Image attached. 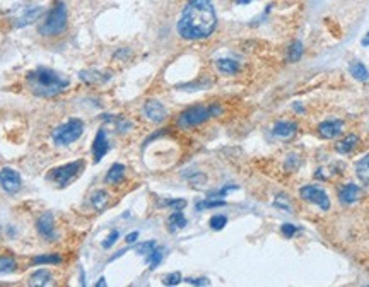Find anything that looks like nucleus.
<instances>
[{
	"label": "nucleus",
	"instance_id": "aec40b11",
	"mask_svg": "<svg viewBox=\"0 0 369 287\" xmlns=\"http://www.w3.org/2000/svg\"><path fill=\"white\" fill-rule=\"evenodd\" d=\"M215 65H217V69L222 73H228V75H233V73L240 71V64L236 60H231V58H219L215 62Z\"/></svg>",
	"mask_w": 369,
	"mask_h": 287
},
{
	"label": "nucleus",
	"instance_id": "c9c22d12",
	"mask_svg": "<svg viewBox=\"0 0 369 287\" xmlns=\"http://www.w3.org/2000/svg\"><path fill=\"white\" fill-rule=\"evenodd\" d=\"M296 231H298V227H296L294 224H282V234L286 236V238H292V236L296 234Z\"/></svg>",
	"mask_w": 369,
	"mask_h": 287
},
{
	"label": "nucleus",
	"instance_id": "72a5a7b5",
	"mask_svg": "<svg viewBox=\"0 0 369 287\" xmlns=\"http://www.w3.org/2000/svg\"><path fill=\"white\" fill-rule=\"evenodd\" d=\"M168 207H173L175 211H183L184 207H186V200L183 199H175V200H168L166 202Z\"/></svg>",
	"mask_w": 369,
	"mask_h": 287
},
{
	"label": "nucleus",
	"instance_id": "b1692460",
	"mask_svg": "<svg viewBox=\"0 0 369 287\" xmlns=\"http://www.w3.org/2000/svg\"><path fill=\"white\" fill-rule=\"evenodd\" d=\"M33 265H60L62 257L59 255H40V257L33 258Z\"/></svg>",
	"mask_w": 369,
	"mask_h": 287
},
{
	"label": "nucleus",
	"instance_id": "5701e85b",
	"mask_svg": "<svg viewBox=\"0 0 369 287\" xmlns=\"http://www.w3.org/2000/svg\"><path fill=\"white\" fill-rule=\"evenodd\" d=\"M351 75H352L356 80H361V82H366V80L369 79L368 69L364 67V65L361 64V62H354V64L351 65Z\"/></svg>",
	"mask_w": 369,
	"mask_h": 287
},
{
	"label": "nucleus",
	"instance_id": "58836bf2",
	"mask_svg": "<svg viewBox=\"0 0 369 287\" xmlns=\"http://www.w3.org/2000/svg\"><path fill=\"white\" fill-rule=\"evenodd\" d=\"M137 238H138V232H137V231H133V232H130V234L126 236L125 241L128 243V244H132V243H135V241H137Z\"/></svg>",
	"mask_w": 369,
	"mask_h": 287
},
{
	"label": "nucleus",
	"instance_id": "6e6552de",
	"mask_svg": "<svg viewBox=\"0 0 369 287\" xmlns=\"http://www.w3.org/2000/svg\"><path fill=\"white\" fill-rule=\"evenodd\" d=\"M142 113L147 120H151L152 123H161L168 118V110L164 108L163 103L156 99H147L142 108Z\"/></svg>",
	"mask_w": 369,
	"mask_h": 287
},
{
	"label": "nucleus",
	"instance_id": "dca6fc26",
	"mask_svg": "<svg viewBox=\"0 0 369 287\" xmlns=\"http://www.w3.org/2000/svg\"><path fill=\"white\" fill-rule=\"evenodd\" d=\"M53 284V275L48 270H36L29 277V286H52Z\"/></svg>",
	"mask_w": 369,
	"mask_h": 287
},
{
	"label": "nucleus",
	"instance_id": "a211bd4d",
	"mask_svg": "<svg viewBox=\"0 0 369 287\" xmlns=\"http://www.w3.org/2000/svg\"><path fill=\"white\" fill-rule=\"evenodd\" d=\"M356 174L363 185H369V154L359 159L356 164Z\"/></svg>",
	"mask_w": 369,
	"mask_h": 287
},
{
	"label": "nucleus",
	"instance_id": "f03ea898",
	"mask_svg": "<svg viewBox=\"0 0 369 287\" xmlns=\"http://www.w3.org/2000/svg\"><path fill=\"white\" fill-rule=\"evenodd\" d=\"M26 84H28V89L34 96L55 98V96L62 94L68 87L70 80L67 77L60 75L59 72L52 71V69L38 67L36 71L29 72L26 75Z\"/></svg>",
	"mask_w": 369,
	"mask_h": 287
},
{
	"label": "nucleus",
	"instance_id": "6ab92c4d",
	"mask_svg": "<svg viewBox=\"0 0 369 287\" xmlns=\"http://www.w3.org/2000/svg\"><path fill=\"white\" fill-rule=\"evenodd\" d=\"M123 176H125V166L120 164V162H115L113 166L110 168V171L106 173V183H120L123 180Z\"/></svg>",
	"mask_w": 369,
	"mask_h": 287
},
{
	"label": "nucleus",
	"instance_id": "2eb2a0df",
	"mask_svg": "<svg viewBox=\"0 0 369 287\" xmlns=\"http://www.w3.org/2000/svg\"><path fill=\"white\" fill-rule=\"evenodd\" d=\"M274 135H279V137H292V135L298 132V125L294 122H277L274 125Z\"/></svg>",
	"mask_w": 369,
	"mask_h": 287
},
{
	"label": "nucleus",
	"instance_id": "f704fd0d",
	"mask_svg": "<svg viewBox=\"0 0 369 287\" xmlns=\"http://www.w3.org/2000/svg\"><path fill=\"white\" fill-rule=\"evenodd\" d=\"M231 190H238L236 185H228V187H224L222 190H217V192H210L209 197L212 199V197H226V193L231 192Z\"/></svg>",
	"mask_w": 369,
	"mask_h": 287
},
{
	"label": "nucleus",
	"instance_id": "0eeeda50",
	"mask_svg": "<svg viewBox=\"0 0 369 287\" xmlns=\"http://www.w3.org/2000/svg\"><path fill=\"white\" fill-rule=\"evenodd\" d=\"M299 195H301V199H305L306 202H309V204H314L318 205L323 211H328L330 209V199L328 195H326V192L320 187H316V185H308V187L301 188V192H299Z\"/></svg>",
	"mask_w": 369,
	"mask_h": 287
},
{
	"label": "nucleus",
	"instance_id": "4c0bfd02",
	"mask_svg": "<svg viewBox=\"0 0 369 287\" xmlns=\"http://www.w3.org/2000/svg\"><path fill=\"white\" fill-rule=\"evenodd\" d=\"M186 284H191V286H209V281H207V279H186Z\"/></svg>",
	"mask_w": 369,
	"mask_h": 287
},
{
	"label": "nucleus",
	"instance_id": "9d476101",
	"mask_svg": "<svg viewBox=\"0 0 369 287\" xmlns=\"http://www.w3.org/2000/svg\"><path fill=\"white\" fill-rule=\"evenodd\" d=\"M36 229L40 232L41 238H45L46 241H55V239L59 238L57 229H55V217H53L52 212H45V214L38 219Z\"/></svg>",
	"mask_w": 369,
	"mask_h": 287
},
{
	"label": "nucleus",
	"instance_id": "393cba45",
	"mask_svg": "<svg viewBox=\"0 0 369 287\" xmlns=\"http://www.w3.org/2000/svg\"><path fill=\"white\" fill-rule=\"evenodd\" d=\"M15 267H17V263H15L14 257H10V255H3V257H0V275L14 272Z\"/></svg>",
	"mask_w": 369,
	"mask_h": 287
},
{
	"label": "nucleus",
	"instance_id": "a19ab883",
	"mask_svg": "<svg viewBox=\"0 0 369 287\" xmlns=\"http://www.w3.org/2000/svg\"><path fill=\"white\" fill-rule=\"evenodd\" d=\"M96 286H98V287H103V286H106V281H105V279H99V282H98V284H96Z\"/></svg>",
	"mask_w": 369,
	"mask_h": 287
},
{
	"label": "nucleus",
	"instance_id": "20e7f679",
	"mask_svg": "<svg viewBox=\"0 0 369 287\" xmlns=\"http://www.w3.org/2000/svg\"><path fill=\"white\" fill-rule=\"evenodd\" d=\"M67 28V7L63 2H55V5L52 7V10L46 15L43 24L38 28L40 34L43 36H57V34L63 33Z\"/></svg>",
	"mask_w": 369,
	"mask_h": 287
},
{
	"label": "nucleus",
	"instance_id": "f8f14e48",
	"mask_svg": "<svg viewBox=\"0 0 369 287\" xmlns=\"http://www.w3.org/2000/svg\"><path fill=\"white\" fill-rule=\"evenodd\" d=\"M344 132V122L342 120H326L318 125V134L323 139H335Z\"/></svg>",
	"mask_w": 369,
	"mask_h": 287
},
{
	"label": "nucleus",
	"instance_id": "7c9ffc66",
	"mask_svg": "<svg viewBox=\"0 0 369 287\" xmlns=\"http://www.w3.org/2000/svg\"><path fill=\"white\" fill-rule=\"evenodd\" d=\"M154 248H156V241H145V243L138 244V246L135 248V251L138 255H145V257H147L149 253H152Z\"/></svg>",
	"mask_w": 369,
	"mask_h": 287
},
{
	"label": "nucleus",
	"instance_id": "7ed1b4c3",
	"mask_svg": "<svg viewBox=\"0 0 369 287\" xmlns=\"http://www.w3.org/2000/svg\"><path fill=\"white\" fill-rule=\"evenodd\" d=\"M222 110L217 104H210V106H203V104H197V106H191L188 110H184L182 115L178 116L176 123L182 129H193V127L202 125L203 122L210 120L212 116L221 115Z\"/></svg>",
	"mask_w": 369,
	"mask_h": 287
},
{
	"label": "nucleus",
	"instance_id": "79ce46f5",
	"mask_svg": "<svg viewBox=\"0 0 369 287\" xmlns=\"http://www.w3.org/2000/svg\"><path fill=\"white\" fill-rule=\"evenodd\" d=\"M363 45H364V46H368V45H369V33H368V36L363 40Z\"/></svg>",
	"mask_w": 369,
	"mask_h": 287
},
{
	"label": "nucleus",
	"instance_id": "473e14b6",
	"mask_svg": "<svg viewBox=\"0 0 369 287\" xmlns=\"http://www.w3.org/2000/svg\"><path fill=\"white\" fill-rule=\"evenodd\" d=\"M118 238H120V232H118V231H111L110 236H108L105 241H103V248H106V250H108V248H111L115 243H117Z\"/></svg>",
	"mask_w": 369,
	"mask_h": 287
},
{
	"label": "nucleus",
	"instance_id": "c756f323",
	"mask_svg": "<svg viewBox=\"0 0 369 287\" xmlns=\"http://www.w3.org/2000/svg\"><path fill=\"white\" fill-rule=\"evenodd\" d=\"M274 205L277 209H284V211H287V212H292V205H291L289 199H287L286 195H282V193H280V195H277Z\"/></svg>",
	"mask_w": 369,
	"mask_h": 287
},
{
	"label": "nucleus",
	"instance_id": "e433bc0d",
	"mask_svg": "<svg viewBox=\"0 0 369 287\" xmlns=\"http://www.w3.org/2000/svg\"><path fill=\"white\" fill-rule=\"evenodd\" d=\"M205 180H207L205 174L197 173L195 176H191V178H190V183H191V185H195V187H198V185H203V183H205Z\"/></svg>",
	"mask_w": 369,
	"mask_h": 287
},
{
	"label": "nucleus",
	"instance_id": "ea45409f",
	"mask_svg": "<svg viewBox=\"0 0 369 287\" xmlns=\"http://www.w3.org/2000/svg\"><path fill=\"white\" fill-rule=\"evenodd\" d=\"M249 2H253V0H236L238 5H245V3H249Z\"/></svg>",
	"mask_w": 369,
	"mask_h": 287
},
{
	"label": "nucleus",
	"instance_id": "4468645a",
	"mask_svg": "<svg viewBox=\"0 0 369 287\" xmlns=\"http://www.w3.org/2000/svg\"><path fill=\"white\" fill-rule=\"evenodd\" d=\"M357 144H359V137L351 134V135H347L345 139H342V141H338L335 144V150L338 154H349V152H352V150L356 149Z\"/></svg>",
	"mask_w": 369,
	"mask_h": 287
},
{
	"label": "nucleus",
	"instance_id": "9b49d317",
	"mask_svg": "<svg viewBox=\"0 0 369 287\" xmlns=\"http://www.w3.org/2000/svg\"><path fill=\"white\" fill-rule=\"evenodd\" d=\"M92 157H94V162H99L105 154L110 150V144H108V137H106V132L105 129H99L98 134H96L94 141H92Z\"/></svg>",
	"mask_w": 369,
	"mask_h": 287
},
{
	"label": "nucleus",
	"instance_id": "ddd939ff",
	"mask_svg": "<svg viewBox=\"0 0 369 287\" xmlns=\"http://www.w3.org/2000/svg\"><path fill=\"white\" fill-rule=\"evenodd\" d=\"M338 199H340V202L344 205L356 204V202L361 199V188L354 183L345 185V187L340 188V192H338Z\"/></svg>",
	"mask_w": 369,
	"mask_h": 287
},
{
	"label": "nucleus",
	"instance_id": "f3484780",
	"mask_svg": "<svg viewBox=\"0 0 369 287\" xmlns=\"http://www.w3.org/2000/svg\"><path fill=\"white\" fill-rule=\"evenodd\" d=\"M186 226V217L183 215L182 211H175L168 217V229L171 232H176Z\"/></svg>",
	"mask_w": 369,
	"mask_h": 287
},
{
	"label": "nucleus",
	"instance_id": "bb28decb",
	"mask_svg": "<svg viewBox=\"0 0 369 287\" xmlns=\"http://www.w3.org/2000/svg\"><path fill=\"white\" fill-rule=\"evenodd\" d=\"M161 260H163V251H161V250H156V248H154L152 253H149V255H147L149 269L154 270V269H156V267L161 263Z\"/></svg>",
	"mask_w": 369,
	"mask_h": 287
},
{
	"label": "nucleus",
	"instance_id": "f257e3e1",
	"mask_svg": "<svg viewBox=\"0 0 369 287\" xmlns=\"http://www.w3.org/2000/svg\"><path fill=\"white\" fill-rule=\"evenodd\" d=\"M217 26V15L212 0H190L178 21V34L183 40H205Z\"/></svg>",
	"mask_w": 369,
	"mask_h": 287
},
{
	"label": "nucleus",
	"instance_id": "39448f33",
	"mask_svg": "<svg viewBox=\"0 0 369 287\" xmlns=\"http://www.w3.org/2000/svg\"><path fill=\"white\" fill-rule=\"evenodd\" d=\"M84 134V122L79 118H70L68 122L62 123L60 127H57L55 130H53L52 137H53V142L57 144V145L60 147H65V145H70V144H74L75 141H79V137Z\"/></svg>",
	"mask_w": 369,
	"mask_h": 287
},
{
	"label": "nucleus",
	"instance_id": "4be33fe9",
	"mask_svg": "<svg viewBox=\"0 0 369 287\" xmlns=\"http://www.w3.org/2000/svg\"><path fill=\"white\" fill-rule=\"evenodd\" d=\"M41 14H43V9H41V7H31V9L26 10V14L22 15L21 19H19L17 26H28L33 21H36V19L40 17Z\"/></svg>",
	"mask_w": 369,
	"mask_h": 287
},
{
	"label": "nucleus",
	"instance_id": "412c9836",
	"mask_svg": "<svg viewBox=\"0 0 369 287\" xmlns=\"http://www.w3.org/2000/svg\"><path fill=\"white\" fill-rule=\"evenodd\" d=\"M91 204L98 212H103L108 205V193L105 192V190H98V192H94L91 197Z\"/></svg>",
	"mask_w": 369,
	"mask_h": 287
},
{
	"label": "nucleus",
	"instance_id": "2f4dec72",
	"mask_svg": "<svg viewBox=\"0 0 369 287\" xmlns=\"http://www.w3.org/2000/svg\"><path fill=\"white\" fill-rule=\"evenodd\" d=\"M182 281H183L182 274H180V272H173V274H169L168 277H164V286H178Z\"/></svg>",
	"mask_w": 369,
	"mask_h": 287
},
{
	"label": "nucleus",
	"instance_id": "1a4fd4ad",
	"mask_svg": "<svg viewBox=\"0 0 369 287\" xmlns=\"http://www.w3.org/2000/svg\"><path fill=\"white\" fill-rule=\"evenodd\" d=\"M22 180L19 174L12 168H2L0 169V187L5 190L7 193H15L21 190Z\"/></svg>",
	"mask_w": 369,
	"mask_h": 287
},
{
	"label": "nucleus",
	"instance_id": "c85d7f7f",
	"mask_svg": "<svg viewBox=\"0 0 369 287\" xmlns=\"http://www.w3.org/2000/svg\"><path fill=\"white\" fill-rule=\"evenodd\" d=\"M226 202L224 200H203L197 204V211H203V209H215V207H224Z\"/></svg>",
	"mask_w": 369,
	"mask_h": 287
},
{
	"label": "nucleus",
	"instance_id": "a878e982",
	"mask_svg": "<svg viewBox=\"0 0 369 287\" xmlns=\"http://www.w3.org/2000/svg\"><path fill=\"white\" fill-rule=\"evenodd\" d=\"M301 55H303V43L301 41H294L289 48V53H287V60L291 64H294V62H298L301 58Z\"/></svg>",
	"mask_w": 369,
	"mask_h": 287
},
{
	"label": "nucleus",
	"instance_id": "cd10ccee",
	"mask_svg": "<svg viewBox=\"0 0 369 287\" xmlns=\"http://www.w3.org/2000/svg\"><path fill=\"white\" fill-rule=\"evenodd\" d=\"M210 227H212L214 231H221V229H224V226L228 224V217L226 215H214V217H210Z\"/></svg>",
	"mask_w": 369,
	"mask_h": 287
},
{
	"label": "nucleus",
	"instance_id": "423d86ee",
	"mask_svg": "<svg viewBox=\"0 0 369 287\" xmlns=\"http://www.w3.org/2000/svg\"><path fill=\"white\" fill-rule=\"evenodd\" d=\"M84 169V161H72L67 162L59 168L50 169V173L46 174V180L55 183L59 188H65L70 181H74Z\"/></svg>",
	"mask_w": 369,
	"mask_h": 287
}]
</instances>
